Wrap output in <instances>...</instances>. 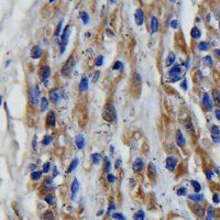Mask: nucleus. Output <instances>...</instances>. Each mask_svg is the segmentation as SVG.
<instances>
[{"label":"nucleus","mask_w":220,"mask_h":220,"mask_svg":"<svg viewBox=\"0 0 220 220\" xmlns=\"http://www.w3.org/2000/svg\"><path fill=\"white\" fill-rule=\"evenodd\" d=\"M102 116H104V118L108 120V121H111V120H114L117 118V114H116V110H114L113 106H109L106 107V109L104 110V112H102Z\"/></svg>","instance_id":"f257e3e1"},{"label":"nucleus","mask_w":220,"mask_h":220,"mask_svg":"<svg viewBox=\"0 0 220 220\" xmlns=\"http://www.w3.org/2000/svg\"><path fill=\"white\" fill-rule=\"evenodd\" d=\"M39 97H40V89H39L38 85H34L30 89V100H31V104L37 105L39 101Z\"/></svg>","instance_id":"f03ea898"},{"label":"nucleus","mask_w":220,"mask_h":220,"mask_svg":"<svg viewBox=\"0 0 220 220\" xmlns=\"http://www.w3.org/2000/svg\"><path fill=\"white\" fill-rule=\"evenodd\" d=\"M69 33H71V28L67 25L64 30V32H63V35H62V42H61V52L64 53L65 51V46L67 45V42H68V38H69Z\"/></svg>","instance_id":"7ed1b4c3"},{"label":"nucleus","mask_w":220,"mask_h":220,"mask_svg":"<svg viewBox=\"0 0 220 220\" xmlns=\"http://www.w3.org/2000/svg\"><path fill=\"white\" fill-rule=\"evenodd\" d=\"M74 65H75V61H74V57L73 56H71L66 61V63H65V65H64V67H63V74L64 75H68L69 73L72 72V69H73V67H74Z\"/></svg>","instance_id":"20e7f679"},{"label":"nucleus","mask_w":220,"mask_h":220,"mask_svg":"<svg viewBox=\"0 0 220 220\" xmlns=\"http://www.w3.org/2000/svg\"><path fill=\"white\" fill-rule=\"evenodd\" d=\"M134 19H135V23H137L138 25H141V24L143 23L144 13H143V11L141 10V9H138V10L135 11V13H134Z\"/></svg>","instance_id":"39448f33"},{"label":"nucleus","mask_w":220,"mask_h":220,"mask_svg":"<svg viewBox=\"0 0 220 220\" xmlns=\"http://www.w3.org/2000/svg\"><path fill=\"white\" fill-rule=\"evenodd\" d=\"M50 74H51V69L49 66H43V67L40 69V78L42 80L47 79V78L50 77Z\"/></svg>","instance_id":"423d86ee"},{"label":"nucleus","mask_w":220,"mask_h":220,"mask_svg":"<svg viewBox=\"0 0 220 220\" xmlns=\"http://www.w3.org/2000/svg\"><path fill=\"white\" fill-rule=\"evenodd\" d=\"M180 73H182V71H180V66L179 65H174L173 67L170 69V72H168V74H170L171 77H180Z\"/></svg>","instance_id":"0eeeda50"},{"label":"nucleus","mask_w":220,"mask_h":220,"mask_svg":"<svg viewBox=\"0 0 220 220\" xmlns=\"http://www.w3.org/2000/svg\"><path fill=\"white\" fill-rule=\"evenodd\" d=\"M50 99L51 101H53L54 104H57V102L59 101V91L58 89L54 88L50 91Z\"/></svg>","instance_id":"6e6552de"},{"label":"nucleus","mask_w":220,"mask_h":220,"mask_svg":"<svg viewBox=\"0 0 220 220\" xmlns=\"http://www.w3.org/2000/svg\"><path fill=\"white\" fill-rule=\"evenodd\" d=\"M203 105L208 109V111H210L212 109V105H211V100H210V97L207 92H205L203 96Z\"/></svg>","instance_id":"1a4fd4ad"},{"label":"nucleus","mask_w":220,"mask_h":220,"mask_svg":"<svg viewBox=\"0 0 220 220\" xmlns=\"http://www.w3.org/2000/svg\"><path fill=\"white\" fill-rule=\"evenodd\" d=\"M176 163H177V160L174 158V156H170V158L166 159V167L167 170L170 171H173L174 168L176 166Z\"/></svg>","instance_id":"9d476101"},{"label":"nucleus","mask_w":220,"mask_h":220,"mask_svg":"<svg viewBox=\"0 0 220 220\" xmlns=\"http://www.w3.org/2000/svg\"><path fill=\"white\" fill-rule=\"evenodd\" d=\"M42 55V49L39 45H35V46H33L32 47V50H31V56H32V58H39Z\"/></svg>","instance_id":"9b49d317"},{"label":"nucleus","mask_w":220,"mask_h":220,"mask_svg":"<svg viewBox=\"0 0 220 220\" xmlns=\"http://www.w3.org/2000/svg\"><path fill=\"white\" fill-rule=\"evenodd\" d=\"M142 167H143V161H142V159L139 158L134 161L133 165H132V168H133L134 172H139V171L142 170Z\"/></svg>","instance_id":"f8f14e48"},{"label":"nucleus","mask_w":220,"mask_h":220,"mask_svg":"<svg viewBox=\"0 0 220 220\" xmlns=\"http://www.w3.org/2000/svg\"><path fill=\"white\" fill-rule=\"evenodd\" d=\"M55 122H56V119H55V114H54V112H49L47 113V117H46V123L47 125H55Z\"/></svg>","instance_id":"ddd939ff"},{"label":"nucleus","mask_w":220,"mask_h":220,"mask_svg":"<svg viewBox=\"0 0 220 220\" xmlns=\"http://www.w3.org/2000/svg\"><path fill=\"white\" fill-rule=\"evenodd\" d=\"M79 89L80 91H87V89H88V78L86 76L82 78V80H80V84H79Z\"/></svg>","instance_id":"4468645a"},{"label":"nucleus","mask_w":220,"mask_h":220,"mask_svg":"<svg viewBox=\"0 0 220 220\" xmlns=\"http://www.w3.org/2000/svg\"><path fill=\"white\" fill-rule=\"evenodd\" d=\"M176 135H177V144H178L179 146H184V145H185V143H186V141H185V138H184L182 131L177 130Z\"/></svg>","instance_id":"2eb2a0df"},{"label":"nucleus","mask_w":220,"mask_h":220,"mask_svg":"<svg viewBox=\"0 0 220 220\" xmlns=\"http://www.w3.org/2000/svg\"><path fill=\"white\" fill-rule=\"evenodd\" d=\"M151 30H152V33H155L159 30V21L155 17H152V19H151Z\"/></svg>","instance_id":"dca6fc26"},{"label":"nucleus","mask_w":220,"mask_h":220,"mask_svg":"<svg viewBox=\"0 0 220 220\" xmlns=\"http://www.w3.org/2000/svg\"><path fill=\"white\" fill-rule=\"evenodd\" d=\"M188 198L191 200H194L196 203H199V201L204 200V195H199V194H191L188 196Z\"/></svg>","instance_id":"f3484780"},{"label":"nucleus","mask_w":220,"mask_h":220,"mask_svg":"<svg viewBox=\"0 0 220 220\" xmlns=\"http://www.w3.org/2000/svg\"><path fill=\"white\" fill-rule=\"evenodd\" d=\"M76 145L79 150L85 146V139H84L83 135H78V137L76 138Z\"/></svg>","instance_id":"a211bd4d"},{"label":"nucleus","mask_w":220,"mask_h":220,"mask_svg":"<svg viewBox=\"0 0 220 220\" xmlns=\"http://www.w3.org/2000/svg\"><path fill=\"white\" fill-rule=\"evenodd\" d=\"M78 188H79V184H78V180L75 178L74 179V182H73V184H72V195H73V199H74V196H75V194L77 193V191H78Z\"/></svg>","instance_id":"6ab92c4d"},{"label":"nucleus","mask_w":220,"mask_h":220,"mask_svg":"<svg viewBox=\"0 0 220 220\" xmlns=\"http://www.w3.org/2000/svg\"><path fill=\"white\" fill-rule=\"evenodd\" d=\"M193 211H194L196 215L198 217H201L204 215V209L201 206H198V205H196V206H193Z\"/></svg>","instance_id":"aec40b11"},{"label":"nucleus","mask_w":220,"mask_h":220,"mask_svg":"<svg viewBox=\"0 0 220 220\" xmlns=\"http://www.w3.org/2000/svg\"><path fill=\"white\" fill-rule=\"evenodd\" d=\"M77 165H78V160H77V159L73 160V161H72V163L69 164L68 168H67V173H72V172H73L75 168H76Z\"/></svg>","instance_id":"412c9836"},{"label":"nucleus","mask_w":220,"mask_h":220,"mask_svg":"<svg viewBox=\"0 0 220 220\" xmlns=\"http://www.w3.org/2000/svg\"><path fill=\"white\" fill-rule=\"evenodd\" d=\"M47 106H49V101H47V99L45 97H42L41 99V107H40V110L41 111H45L47 109Z\"/></svg>","instance_id":"4be33fe9"},{"label":"nucleus","mask_w":220,"mask_h":220,"mask_svg":"<svg viewBox=\"0 0 220 220\" xmlns=\"http://www.w3.org/2000/svg\"><path fill=\"white\" fill-rule=\"evenodd\" d=\"M200 31H199V29H197V28H193L192 29V31H191V35H192V38H194V39H199L200 38Z\"/></svg>","instance_id":"5701e85b"},{"label":"nucleus","mask_w":220,"mask_h":220,"mask_svg":"<svg viewBox=\"0 0 220 220\" xmlns=\"http://www.w3.org/2000/svg\"><path fill=\"white\" fill-rule=\"evenodd\" d=\"M175 62V54L174 53H170L167 56V59H166V65L167 66H171L173 65V63Z\"/></svg>","instance_id":"b1692460"},{"label":"nucleus","mask_w":220,"mask_h":220,"mask_svg":"<svg viewBox=\"0 0 220 220\" xmlns=\"http://www.w3.org/2000/svg\"><path fill=\"white\" fill-rule=\"evenodd\" d=\"M42 220H54L53 212L50 211V210H47V211L45 212L43 216H42Z\"/></svg>","instance_id":"393cba45"},{"label":"nucleus","mask_w":220,"mask_h":220,"mask_svg":"<svg viewBox=\"0 0 220 220\" xmlns=\"http://www.w3.org/2000/svg\"><path fill=\"white\" fill-rule=\"evenodd\" d=\"M144 211H142V210H139V211L135 213V215L133 216V219L134 220H144Z\"/></svg>","instance_id":"a878e982"},{"label":"nucleus","mask_w":220,"mask_h":220,"mask_svg":"<svg viewBox=\"0 0 220 220\" xmlns=\"http://www.w3.org/2000/svg\"><path fill=\"white\" fill-rule=\"evenodd\" d=\"M198 49L201 51H207L209 49V43H208V42H200V43L198 44Z\"/></svg>","instance_id":"bb28decb"},{"label":"nucleus","mask_w":220,"mask_h":220,"mask_svg":"<svg viewBox=\"0 0 220 220\" xmlns=\"http://www.w3.org/2000/svg\"><path fill=\"white\" fill-rule=\"evenodd\" d=\"M191 184L193 185V187H194V189H195V192H196V193H199V192H200L201 186H200V184L198 183V182H196V180H192Z\"/></svg>","instance_id":"cd10ccee"},{"label":"nucleus","mask_w":220,"mask_h":220,"mask_svg":"<svg viewBox=\"0 0 220 220\" xmlns=\"http://www.w3.org/2000/svg\"><path fill=\"white\" fill-rule=\"evenodd\" d=\"M80 18H82L83 22L85 23V24H87V23L89 22V16L86 12H82V13H80Z\"/></svg>","instance_id":"c85d7f7f"},{"label":"nucleus","mask_w":220,"mask_h":220,"mask_svg":"<svg viewBox=\"0 0 220 220\" xmlns=\"http://www.w3.org/2000/svg\"><path fill=\"white\" fill-rule=\"evenodd\" d=\"M31 177H32V179H33V180H37V179H39V178H40V177H41V172H39V171L32 172Z\"/></svg>","instance_id":"c756f323"},{"label":"nucleus","mask_w":220,"mask_h":220,"mask_svg":"<svg viewBox=\"0 0 220 220\" xmlns=\"http://www.w3.org/2000/svg\"><path fill=\"white\" fill-rule=\"evenodd\" d=\"M112 218L114 220H127L125 217L122 215V213H113L112 215Z\"/></svg>","instance_id":"7c9ffc66"},{"label":"nucleus","mask_w":220,"mask_h":220,"mask_svg":"<svg viewBox=\"0 0 220 220\" xmlns=\"http://www.w3.org/2000/svg\"><path fill=\"white\" fill-rule=\"evenodd\" d=\"M213 98H215V101L217 105H220V92H218L217 90L213 91Z\"/></svg>","instance_id":"2f4dec72"},{"label":"nucleus","mask_w":220,"mask_h":220,"mask_svg":"<svg viewBox=\"0 0 220 220\" xmlns=\"http://www.w3.org/2000/svg\"><path fill=\"white\" fill-rule=\"evenodd\" d=\"M211 132H212V135H219V134H220V129H219V127L212 125Z\"/></svg>","instance_id":"473e14b6"},{"label":"nucleus","mask_w":220,"mask_h":220,"mask_svg":"<svg viewBox=\"0 0 220 220\" xmlns=\"http://www.w3.org/2000/svg\"><path fill=\"white\" fill-rule=\"evenodd\" d=\"M91 159H92V162H94L95 164H98V163H99V161H100V155L96 153V154H92Z\"/></svg>","instance_id":"72a5a7b5"},{"label":"nucleus","mask_w":220,"mask_h":220,"mask_svg":"<svg viewBox=\"0 0 220 220\" xmlns=\"http://www.w3.org/2000/svg\"><path fill=\"white\" fill-rule=\"evenodd\" d=\"M105 161H106V163H105V172H109V170H110V161H109V159L108 158L105 159Z\"/></svg>","instance_id":"f704fd0d"},{"label":"nucleus","mask_w":220,"mask_h":220,"mask_svg":"<svg viewBox=\"0 0 220 220\" xmlns=\"http://www.w3.org/2000/svg\"><path fill=\"white\" fill-rule=\"evenodd\" d=\"M51 141H52V137L51 135H45V138L43 140V144L44 145H47V144H50Z\"/></svg>","instance_id":"c9c22d12"},{"label":"nucleus","mask_w":220,"mask_h":220,"mask_svg":"<svg viewBox=\"0 0 220 220\" xmlns=\"http://www.w3.org/2000/svg\"><path fill=\"white\" fill-rule=\"evenodd\" d=\"M213 215H215V211H213V208L211 206L208 207V218H212Z\"/></svg>","instance_id":"e433bc0d"},{"label":"nucleus","mask_w":220,"mask_h":220,"mask_svg":"<svg viewBox=\"0 0 220 220\" xmlns=\"http://www.w3.org/2000/svg\"><path fill=\"white\" fill-rule=\"evenodd\" d=\"M186 193H187L186 188L182 187V188H179L178 191H177V195H178V196H184V195H186Z\"/></svg>","instance_id":"4c0bfd02"},{"label":"nucleus","mask_w":220,"mask_h":220,"mask_svg":"<svg viewBox=\"0 0 220 220\" xmlns=\"http://www.w3.org/2000/svg\"><path fill=\"white\" fill-rule=\"evenodd\" d=\"M204 63H206V64H208V65H212V59H211V57L210 56H206L204 58Z\"/></svg>","instance_id":"58836bf2"},{"label":"nucleus","mask_w":220,"mask_h":220,"mask_svg":"<svg viewBox=\"0 0 220 220\" xmlns=\"http://www.w3.org/2000/svg\"><path fill=\"white\" fill-rule=\"evenodd\" d=\"M44 199H45V201H46L47 204H50V205H52V204H53V197H52V196H49V195L45 196Z\"/></svg>","instance_id":"ea45409f"},{"label":"nucleus","mask_w":220,"mask_h":220,"mask_svg":"<svg viewBox=\"0 0 220 220\" xmlns=\"http://www.w3.org/2000/svg\"><path fill=\"white\" fill-rule=\"evenodd\" d=\"M107 179H108V182H109V183H114V182H116V177H114L113 175H111V174H108Z\"/></svg>","instance_id":"a19ab883"},{"label":"nucleus","mask_w":220,"mask_h":220,"mask_svg":"<svg viewBox=\"0 0 220 220\" xmlns=\"http://www.w3.org/2000/svg\"><path fill=\"white\" fill-rule=\"evenodd\" d=\"M171 25H172V28H173V29H177V28H178V21H177V20H173L171 22Z\"/></svg>","instance_id":"79ce46f5"},{"label":"nucleus","mask_w":220,"mask_h":220,"mask_svg":"<svg viewBox=\"0 0 220 220\" xmlns=\"http://www.w3.org/2000/svg\"><path fill=\"white\" fill-rule=\"evenodd\" d=\"M180 86H182V88L184 90H187V79H186V78L183 80V83L180 84Z\"/></svg>","instance_id":"37998d69"},{"label":"nucleus","mask_w":220,"mask_h":220,"mask_svg":"<svg viewBox=\"0 0 220 220\" xmlns=\"http://www.w3.org/2000/svg\"><path fill=\"white\" fill-rule=\"evenodd\" d=\"M102 62H104V57H102V56H99L98 58H97V61H96V65H97V66H100V65L102 64Z\"/></svg>","instance_id":"c03bdc74"},{"label":"nucleus","mask_w":220,"mask_h":220,"mask_svg":"<svg viewBox=\"0 0 220 220\" xmlns=\"http://www.w3.org/2000/svg\"><path fill=\"white\" fill-rule=\"evenodd\" d=\"M122 67V63L121 62H117V63H114V65H113V69H119V68H121Z\"/></svg>","instance_id":"a18cd8bd"},{"label":"nucleus","mask_w":220,"mask_h":220,"mask_svg":"<svg viewBox=\"0 0 220 220\" xmlns=\"http://www.w3.org/2000/svg\"><path fill=\"white\" fill-rule=\"evenodd\" d=\"M213 203L215 204H219L220 203V198L218 194H213Z\"/></svg>","instance_id":"49530a36"},{"label":"nucleus","mask_w":220,"mask_h":220,"mask_svg":"<svg viewBox=\"0 0 220 220\" xmlns=\"http://www.w3.org/2000/svg\"><path fill=\"white\" fill-rule=\"evenodd\" d=\"M61 28H62V22L58 23V25H57V29H56V32H55V35H58L59 32H61Z\"/></svg>","instance_id":"de8ad7c7"},{"label":"nucleus","mask_w":220,"mask_h":220,"mask_svg":"<svg viewBox=\"0 0 220 220\" xmlns=\"http://www.w3.org/2000/svg\"><path fill=\"white\" fill-rule=\"evenodd\" d=\"M206 175H207V178H208V179H211V178H212V171L208 170L207 173H206Z\"/></svg>","instance_id":"09e8293b"},{"label":"nucleus","mask_w":220,"mask_h":220,"mask_svg":"<svg viewBox=\"0 0 220 220\" xmlns=\"http://www.w3.org/2000/svg\"><path fill=\"white\" fill-rule=\"evenodd\" d=\"M49 168H50V163H45L43 166V172L47 173V172H49Z\"/></svg>","instance_id":"8fccbe9b"},{"label":"nucleus","mask_w":220,"mask_h":220,"mask_svg":"<svg viewBox=\"0 0 220 220\" xmlns=\"http://www.w3.org/2000/svg\"><path fill=\"white\" fill-rule=\"evenodd\" d=\"M212 140L215 142H220V135H212Z\"/></svg>","instance_id":"3c124183"},{"label":"nucleus","mask_w":220,"mask_h":220,"mask_svg":"<svg viewBox=\"0 0 220 220\" xmlns=\"http://www.w3.org/2000/svg\"><path fill=\"white\" fill-rule=\"evenodd\" d=\"M121 163H122V162H121V160H120V159L117 160V162H116V168H119L120 166H121Z\"/></svg>","instance_id":"603ef678"},{"label":"nucleus","mask_w":220,"mask_h":220,"mask_svg":"<svg viewBox=\"0 0 220 220\" xmlns=\"http://www.w3.org/2000/svg\"><path fill=\"white\" fill-rule=\"evenodd\" d=\"M215 113H216L217 119L220 120V109H216V110H215Z\"/></svg>","instance_id":"864d4df0"},{"label":"nucleus","mask_w":220,"mask_h":220,"mask_svg":"<svg viewBox=\"0 0 220 220\" xmlns=\"http://www.w3.org/2000/svg\"><path fill=\"white\" fill-rule=\"evenodd\" d=\"M114 208H116V207H114V204H110V207H109V213H110L111 211H112V210H114Z\"/></svg>","instance_id":"5fc2aeb1"},{"label":"nucleus","mask_w":220,"mask_h":220,"mask_svg":"<svg viewBox=\"0 0 220 220\" xmlns=\"http://www.w3.org/2000/svg\"><path fill=\"white\" fill-rule=\"evenodd\" d=\"M35 144H37V138H34L33 139V149H37V145H35Z\"/></svg>","instance_id":"6e6d98bb"},{"label":"nucleus","mask_w":220,"mask_h":220,"mask_svg":"<svg viewBox=\"0 0 220 220\" xmlns=\"http://www.w3.org/2000/svg\"><path fill=\"white\" fill-rule=\"evenodd\" d=\"M98 76H99V72H95V78H94V82H96V80H97Z\"/></svg>","instance_id":"4d7b16f0"},{"label":"nucleus","mask_w":220,"mask_h":220,"mask_svg":"<svg viewBox=\"0 0 220 220\" xmlns=\"http://www.w3.org/2000/svg\"><path fill=\"white\" fill-rule=\"evenodd\" d=\"M215 53H216V55H217V56L220 57V49H219V50H216V51H215Z\"/></svg>","instance_id":"13d9d810"},{"label":"nucleus","mask_w":220,"mask_h":220,"mask_svg":"<svg viewBox=\"0 0 220 220\" xmlns=\"http://www.w3.org/2000/svg\"><path fill=\"white\" fill-rule=\"evenodd\" d=\"M35 167H37V165H34V164H33V165H30V168H31V170H34Z\"/></svg>","instance_id":"bf43d9fd"},{"label":"nucleus","mask_w":220,"mask_h":220,"mask_svg":"<svg viewBox=\"0 0 220 220\" xmlns=\"http://www.w3.org/2000/svg\"><path fill=\"white\" fill-rule=\"evenodd\" d=\"M57 175V170L55 168V170H54V176H56Z\"/></svg>","instance_id":"052dcab7"},{"label":"nucleus","mask_w":220,"mask_h":220,"mask_svg":"<svg viewBox=\"0 0 220 220\" xmlns=\"http://www.w3.org/2000/svg\"><path fill=\"white\" fill-rule=\"evenodd\" d=\"M1 100H2V97L0 96V105H1Z\"/></svg>","instance_id":"680f3d73"},{"label":"nucleus","mask_w":220,"mask_h":220,"mask_svg":"<svg viewBox=\"0 0 220 220\" xmlns=\"http://www.w3.org/2000/svg\"><path fill=\"white\" fill-rule=\"evenodd\" d=\"M206 220H211V218H208V217H207V219H206Z\"/></svg>","instance_id":"e2e57ef3"},{"label":"nucleus","mask_w":220,"mask_h":220,"mask_svg":"<svg viewBox=\"0 0 220 220\" xmlns=\"http://www.w3.org/2000/svg\"><path fill=\"white\" fill-rule=\"evenodd\" d=\"M219 28H220V23H219Z\"/></svg>","instance_id":"0e129e2a"}]
</instances>
